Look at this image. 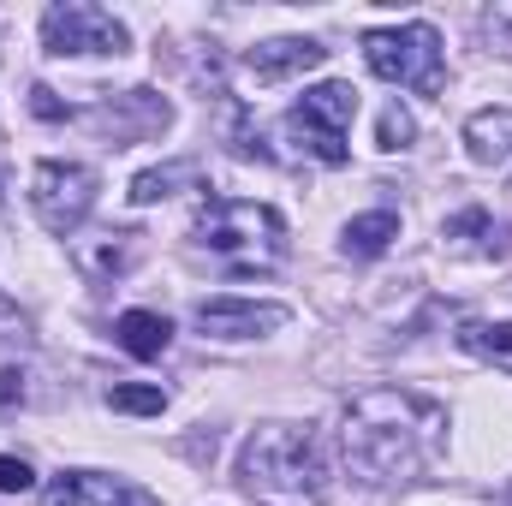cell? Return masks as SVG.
I'll list each match as a JSON object with an SVG mask.
<instances>
[{"label":"cell","instance_id":"obj_1","mask_svg":"<svg viewBox=\"0 0 512 506\" xmlns=\"http://www.w3.org/2000/svg\"><path fill=\"white\" fill-rule=\"evenodd\" d=\"M340 453H346V471L370 489L417 483L447 453V405L405 387H370L346 405Z\"/></svg>","mask_w":512,"mask_h":506},{"label":"cell","instance_id":"obj_2","mask_svg":"<svg viewBox=\"0 0 512 506\" xmlns=\"http://www.w3.org/2000/svg\"><path fill=\"white\" fill-rule=\"evenodd\" d=\"M239 489L256 506H322L328 459L316 429L304 423H262L239 453Z\"/></svg>","mask_w":512,"mask_h":506},{"label":"cell","instance_id":"obj_3","mask_svg":"<svg viewBox=\"0 0 512 506\" xmlns=\"http://www.w3.org/2000/svg\"><path fill=\"white\" fill-rule=\"evenodd\" d=\"M197 239L227 274H268L286 256V221L268 203L215 197V203L197 209Z\"/></svg>","mask_w":512,"mask_h":506},{"label":"cell","instance_id":"obj_4","mask_svg":"<svg viewBox=\"0 0 512 506\" xmlns=\"http://www.w3.org/2000/svg\"><path fill=\"white\" fill-rule=\"evenodd\" d=\"M358 120V90L352 84H316V90H304V102L286 114V137L310 155V161H322V167H346L352 161V149H346V131Z\"/></svg>","mask_w":512,"mask_h":506},{"label":"cell","instance_id":"obj_5","mask_svg":"<svg viewBox=\"0 0 512 506\" xmlns=\"http://www.w3.org/2000/svg\"><path fill=\"white\" fill-rule=\"evenodd\" d=\"M441 30L435 24H399V30H370L364 36V60L370 72L387 78V84H405L417 96H435L441 90Z\"/></svg>","mask_w":512,"mask_h":506},{"label":"cell","instance_id":"obj_6","mask_svg":"<svg viewBox=\"0 0 512 506\" xmlns=\"http://www.w3.org/2000/svg\"><path fill=\"white\" fill-rule=\"evenodd\" d=\"M30 209L48 233H78L84 215L96 209V167L78 161H42L30 173Z\"/></svg>","mask_w":512,"mask_h":506},{"label":"cell","instance_id":"obj_7","mask_svg":"<svg viewBox=\"0 0 512 506\" xmlns=\"http://www.w3.org/2000/svg\"><path fill=\"white\" fill-rule=\"evenodd\" d=\"M42 48L48 54H126V24L102 6L66 0L42 12Z\"/></svg>","mask_w":512,"mask_h":506},{"label":"cell","instance_id":"obj_8","mask_svg":"<svg viewBox=\"0 0 512 506\" xmlns=\"http://www.w3.org/2000/svg\"><path fill=\"white\" fill-rule=\"evenodd\" d=\"M197 328L215 340H251L268 328H286V304H256V298H203Z\"/></svg>","mask_w":512,"mask_h":506},{"label":"cell","instance_id":"obj_9","mask_svg":"<svg viewBox=\"0 0 512 506\" xmlns=\"http://www.w3.org/2000/svg\"><path fill=\"white\" fill-rule=\"evenodd\" d=\"M322 60H328L322 42H310V36H274V42H256L251 54H245V72H251L256 84H286V78H298V72H310Z\"/></svg>","mask_w":512,"mask_h":506},{"label":"cell","instance_id":"obj_10","mask_svg":"<svg viewBox=\"0 0 512 506\" xmlns=\"http://www.w3.org/2000/svg\"><path fill=\"white\" fill-rule=\"evenodd\" d=\"M48 506H149V495H137L126 477L108 471H60L48 483Z\"/></svg>","mask_w":512,"mask_h":506},{"label":"cell","instance_id":"obj_11","mask_svg":"<svg viewBox=\"0 0 512 506\" xmlns=\"http://www.w3.org/2000/svg\"><path fill=\"white\" fill-rule=\"evenodd\" d=\"M465 149L483 167H512V108H483L465 120Z\"/></svg>","mask_w":512,"mask_h":506},{"label":"cell","instance_id":"obj_12","mask_svg":"<svg viewBox=\"0 0 512 506\" xmlns=\"http://www.w3.org/2000/svg\"><path fill=\"white\" fill-rule=\"evenodd\" d=\"M114 340L126 346L131 358H161V352L173 346V322L155 316V310H126V316L114 322Z\"/></svg>","mask_w":512,"mask_h":506},{"label":"cell","instance_id":"obj_13","mask_svg":"<svg viewBox=\"0 0 512 506\" xmlns=\"http://www.w3.org/2000/svg\"><path fill=\"white\" fill-rule=\"evenodd\" d=\"M393 239H399V215H393V209H370V215L346 221V239H340V251L358 256V262H370V256H382Z\"/></svg>","mask_w":512,"mask_h":506},{"label":"cell","instance_id":"obj_14","mask_svg":"<svg viewBox=\"0 0 512 506\" xmlns=\"http://www.w3.org/2000/svg\"><path fill=\"white\" fill-rule=\"evenodd\" d=\"M459 346H465L471 358H483V364L512 370V322H465V328H459Z\"/></svg>","mask_w":512,"mask_h":506},{"label":"cell","instance_id":"obj_15","mask_svg":"<svg viewBox=\"0 0 512 506\" xmlns=\"http://www.w3.org/2000/svg\"><path fill=\"white\" fill-rule=\"evenodd\" d=\"M197 173H203V167H197V161H173V167H155V173H137V179H131V203H137V209H143V203H155V197H173V185H185V179H197Z\"/></svg>","mask_w":512,"mask_h":506},{"label":"cell","instance_id":"obj_16","mask_svg":"<svg viewBox=\"0 0 512 506\" xmlns=\"http://www.w3.org/2000/svg\"><path fill=\"white\" fill-rule=\"evenodd\" d=\"M441 233H447L459 251H465V245H483V251H495V221H489V209H465V215H453Z\"/></svg>","mask_w":512,"mask_h":506},{"label":"cell","instance_id":"obj_17","mask_svg":"<svg viewBox=\"0 0 512 506\" xmlns=\"http://www.w3.org/2000/svg\"><path fill=\"white\" fill-rule=\"evenodd\" d=\"M108 405H114V411H131V417H155V411L167 405V393L149 387V381H126V387L108 393Z\"/></svg>","mask_w":512,"mask_h":506},{"label":"cell","instance_id":"obj_18","mask_svg":"<svg viewBox=\"0 0 512 506\" xmlns=\"http://www.w3.org/2000/svg\"><path fill=\"white\" fill-rule=\"evenodd\" d=\"M131 256H137V239H131V233H120V239H114V245H102V251H90V245H84V251H78V262H84L90 274H120Z\"/></svg>","mask_w":512,"mask_h":506},{"label":"cell","instance_id":"obj_19","mask_svg":"<svg viewBox=\"0 0 512 506\" xmlns=\"http://www.w3.org/2000/svg\"><path fill=\"white\" fill-rule=\"evenodd\" d=\"M30 483H36L30 459H12V453H0V495H24Z\"/></svg>","mask_w":512,"mask_h":506},{"label":"cell","instance_id":"obj_20","mask_svg":"<svg viewBox=\"0 0 512 506\" xmlns=\"http://www.w3.org/2000/svg\"><path fill=\"white\" fill-rule=\"evenodd\" d=\"M405 143H411V114L393 102V108L382 114V149H405Z\"/></svg>","mask_w":512,"mask_h":506},{"label":"cell","instance_id":"obj_21","mask_svg":"<svg viewBox=\"0 0 512 506\" xmlns=\"http://www.w3.org/2000/svg\"><path fill=\"white\" fill-rule=\"evenodd\" d=\"M12 405H24V370H0V411H12Z\"/></svg>","mask_w":512,"mask_h":506},{"label":"cell","instance_id":"obj_22","mask_svg":"<svg viewBox=\"0 0 512 506\" xmlns=\"http://www.w3.org/2000/svg\"><path fill=\"white\" fill-rule=\"evenodd\" d=\"M30 108H36L42 120H66V102H54V90H48V84H36V90H30Z\"/></svg>","mask_w":512,"mask_h":506},{"label":"cell","instance_id":"obj_23","mask_svg":"<svg viewBox=\"0 0 512 506\" xmlns=\"http://www.w3.org/2000/svg\"><path fill=\"white\" fill-rule=\"evenodd\" d=\"M0 340H24V316L0 298Z\"/></svg>","mask_w":512,"mask_h":506}]
</instances>
